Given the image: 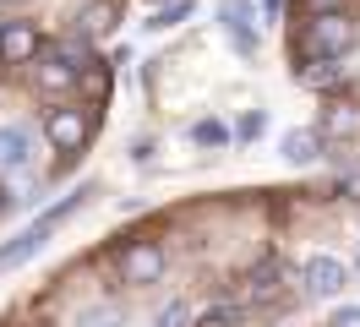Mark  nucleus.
<instances>
[{
    "mask_svg": "<svg viewBox=\"0 0 360 327\" xmlns=\"http://www.w3.org/2000/svg\"><path fill=\"white\" fill-rule=\"evenodd\" d=\"M349 44H355V22H349V11H322V17H311L300 49H306L311 60H338Z\"/></svg>",
    "mask_w": 360,
    "mask_h": 327,
    "instance_id": "1",
    "label": "nucleus"
},
{
    "mask_svg": "<svg viewBox=\"0 0 360 327\" xmlns=\"http://www.w3.org/2000/svg\"><path fill=\"white\" fill-rule=\"evenodd\" d=\"M164 267H169V257H164L158 240H131V245L120 251V278L126 283H158Z\"/></svg>",
    "mask_w": 360,
    "mask_h": 327,
    "instance_id": "2",
    "label": "nucleus"
},
{
    "mask_svg": "<svg viewBox=\"0 0 360 327\" xmlns=\"http://www.w3.org/2000/svg\"><path fill=\"white\" fill-rule=\"evenodd\" d=\"M344 262L338 257H306V267H300V283H306V295L311 300H333L338 289H344Z\"/></svg>",
    "mask_w": 360,
    "mask_h": 327,
    "instance_id": "3",
    "label": "nucleus"
},
{
    "mask_svg": "<svg viewBox=\"0 0 360 327\" xmlns=\"http://www.w3.org/2000/svg\"><path fill=\"white\" fill-rule=\"evenodd\" d=\"M44 131H49V142H55V153H77L82 136H88V115L71 109V104H60V109L44 115Z\"/></svg>",
    "mask_w": 360,
    "mask_h": 327,
    "instance_id": "4",
    "label": "nucleus"
},
{
    "mask_svg": "<svg viewBox=\"0 0 360 327\" xmlns=\"http://www.w3.org/2000/svg\"><path fill=\"white\" fill-rule=\"evenodd\" d=\"M33 82L44 87V93H71L77 87V60H71L66 49H44L39 65H33Z\"/></svg>",
    "mask_w": 360,
    "mask_h": 327,
    "instance_id": "5",
    "label": "nucleus"
},
{
    "mask_svg": "<svg viewBox=\"0 0 360 327\" xmlns=\"http://www.w3.org/2000/svg\"><path fill=\"white\" fill-rule=\"evenodd\" d=\"M219 17H224V33H229V44L240 49V55H257V27H251V6L246 0H224L219 6Z\"/></svg>",
    "mask_w": 360,
    "mask_h": 327,
    "instance_id": "6",
    "label": "nucleus"
},
{
    "mask_svg": "<svg viewBox=\"0 0 360 327\" xmlns=\"http://www.w3.org/2000/svg\"><path fill=\"white\" fill-rule=\"evenodd\" d=\"M33 55H39V33H33V22H6L0 60H6V65H27Z\"/></svg>",
    "mask_w": 360,
    "mask_h": 327,
    "instance_id": "7",
    "label": "nucleus"
},
{
    "mask_svg": "<svg viewBox=\"0 0 360 327\" xmlns=\"http://www.w3.org/2000/svg\"><path fill=\"white\" fill-rule=\"evenodd\" d=\"M27 158H33V136L22 126H0V174L27 169Z\"/></svg>",
    "mask_w": 360,
    "mask_h": 327,
    "instance_id": "8",
    "label": "nucleus"
},
{
    "mask_svg": "<svg viewBox=\"0 0 360 327\" xmlns=\"http://www.w3.org/2000/svg\"><path fill=\"white\" fill-rule=\"evenodd\" d=\"M44 240H49V235H39V229H22L17 240H6V245H0V273H11V267H22V262L33 257V251H39Z\"/></svg>",
    "mask_w": 360,
    "mask_h": 327,
    "instance_id": "9",
    "label": "nucleus"
},
{
    "mask_svg": "<svg viewBox=\"0 0 360 327\" xmlns=\"http://www.w3.org/2000/svg\"><path fill=\"white\" fill-rule=\"evenodd\" d=\"M278 153H284L290 164H311L316 153H322V136H316V131H284Z\"/></svg>",
    "mask_w": 360,
    "mask_h": 327,
    "instance_id": "10",
    "label": "nucleus"
},
{
    "mask_svg": "<svg viewBox=\"0 0 360 327\" xmlns=\"http://www.w3.org/2000/svg\"><path fill=\"white\" fill-rule=\"evenodd\" d=\"M82 202H88V186H82V191H71V196H60V202H55V207H49V213L39 218V224H33V229H39V235H55V229H60V224H66V218L77 213V207H82Z\"/></svg>",
    "mask_w": 360,
    "mask_h": 327,
    "instance_id": "11",
    "label": "nucleus"
},
{
    "mask_svg": "<svg viewBox=\"0 0 360 327\" xmlns=\"http://www.w3.org/2000/svg\"><path fill=\"white\" fill-rule=\"evenodd\" d=\"M71 327H126V316H120L115 305H82Z\"/></svg>",
    "mask_w": 360,
    "mask_h": 327,
    "instance_id": "12",
    "label": "nucleus"
},
{
    "mask_svg": "<svg viewBox=\"0 0 360 327\" xmlns=\"http://www.w3.org/2000/svg\"><path fill=\"white\" fill-rule=\"evenodd\" d=\"M251 300H278V267L262 262L257 273H251Z\"/></svg>",
    "mask_w": 360,
    "mask_h": 327,
    "instance_id": "13",
    "label": "nucleus"
},
{
    "mask_svg": "<svg viewBox=\"0 0 360 327\" xmlns=\"http://www.w3.org/2000/svg\"><path fill=\"white\" fill-rule=\"evenodd\" d=\"M110 17H115V11L104 6V0H98V6H88V11H82V39H104V33L115 27Z\"/></svg>",
    "mask_w": 360,
    "mask_h": 327,
    "instance_id": "14",
    "label": "nucleus"
},
{
    "mask_svg": "<svg viewBox=\"0 0 360 327\" xmlns=\"http://www.w3.org/2000/svg\"><path fill=\"white\" fill-rule=\"evenodd\" d=\"M355 131H360V109H349V104L328 109V136H355Z\"/></svg>",
    "mask_w": 360,
    "mask_h": 327,
    "instance_id": "15",
    "label": "nucleus"
},
{
    "mask_svg": "<svg viewBox=\"0 0 360 327\" xmlns=\"http://www.w3.org/2000/svg\"><path fill=\"white\" fill-rule=\"evenodd\" d=\"M344 71H338L333 60H311V65H300V82H311V87H333Z\"/></svg>",
    "mask_w": 360,
    "mask_h": 327,
    "instance_id": "16",
    "label": "nucleus"
},
{
    "mask_svg": "<svg viewBox=\"0 0 360 327\" xmlns=\"http://www.w3.org/2000/svg\"><path fill=\"white\" fill-rule=\"evenodd\" d=\"M191 142H197V148H224L229 131L219 126V120H197V126H191Z\"/></svg>",
    "mask_w": 360,
    "mask_h": 327,
    "instance_id": "17",
    "label": "nucleus"
},
{
    "mask_svg": "<svg viewBox=\"0 0 360 327\" xmlns=\"http://www.w3.org/2000/svg\"><path fill=\"white\" fill-rule=\"evenodd\" d=\"M180 17H191V0H175V6H164V11H153V17H148V27H153V33H164V27H175Z\"/></svg>",
    "mask_w": 360,
    "mask_h": 327,
    "instance_id": "18",
    "label": "nucleus"
},
{
    "mask_svg": "<svg viewBox=\"0 0 360 327\" xmlns=\"http://www.w3.org/2000/svg\"><path fill=\"white\" fill-rule=\"evenodd\" d=\"M186 322H191V305H186V300H169L153 316V327H186Z\"/></svg>",
    "mask_w": 360,
    "mask_h": 327,
    "instance_id": "19",
    "label": "nucleus"
},
{
    "mask_svg": "<svg viewBox=\"0 0 360 327\" xmlns=\"http://www.w3.org/2000/svg\"><path fill=\"white\" fill-rule=\"evenodd\" d=\"M207 327H240V305H213V311H207Z\"/></svg>",
    "mask_w": 360,
    "mask_h": 327,
    "instance_id": "20",
    "label": "nucleus"
},
{
    "mask_svg": "<svg viewBox=\"0 0 360 327\" xmlns=\"http://www.w3.org/2000/svg\"><path fill=\"white\" fill-rule=\"evenodd\" d=\"M262 126H268V115H262V109H251V115H240V136H262Z\"/></svg>",
    "mask_w": 360,
    "mask_h": 327,
    "instance_id": "21",
    "label": "nucleus"
},
{
    "mask_svg": "<svg viewBox=\"0 0 360 327\" xmlns=\"http://www.w3.org/2000/svg\"><path fill=\"white\" fill-rule=\"evenodd\" d=\"M328 327H360V305H338Z\"/></svg>",
    "mask_w": 360,
    "mask_h": 327,
    "instance_id": "22",
    "label": "nucleus"
},
{
    "mask_svg": "<svg viewBox=\"0 0 360 327\" xmlns=\"http://www.w3.org/2000/svg\"><path fill=\"white\" fill-rule=\"evenodd\" d=\"M306 6H311L316 17H322V11H338V0H306Z\"/></svg>",
    "mask_w": 360,
    "mask_h": 327,
    "instance_id": "23",
    "label": "nucleus"
},
{
    "mask_svg": "<svg viewBox=\"0 0 360 327\" xmlns=\"http://www.w3.org/2000/svg\"><path fill=\"white\" fill-rule=\"evenodd\" d=\"M262 11H268V17H278V11H284V0H262Z\"/></svg>",
    "mask_w": 360,
    "mask_h": 327,
    "instance_id": "24",
    "label": "nucleus"
},
{
    "mask_svg": "<svg viewBox=\"0 0 360 327\" xmlns=\"http://www.w3.org/2000/svg\"><path fill=\"white\" fill-rule=\"evenodd\" d=\"M0 6H22V0H0Z\"/></svg>",
    "mask_w": 360,
    "mask_h": 327,
    "instance_id": "25",
    "label": "nucleus"
},
{
    "mask_svg": "<svg viewBox=\"0 0 360 327\" xmlns=\"http://www.w3.org/2000/svg\"><path fill=\"white\" fill-rule=\"evenodd\" d=\"M0 39H6V22H0Z\"/></svg>",
    "mask_w": 360,
    "mask_h": 327,
    "instance_id": "26",
    "label": "nucleus"
}]
</instances>
